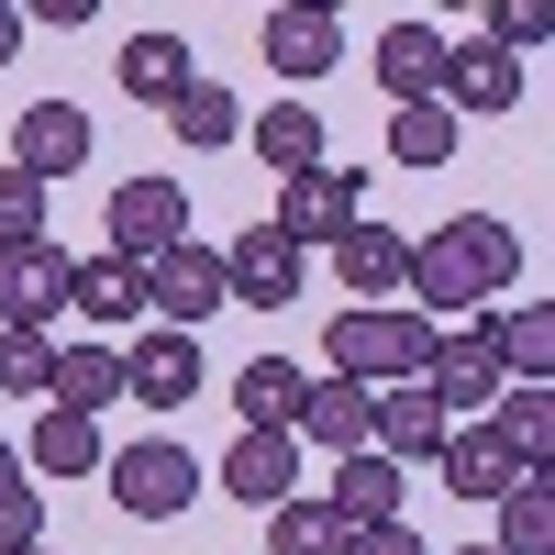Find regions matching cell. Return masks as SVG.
I'll list each match as a JSON object with an SVG mask.
<instances>
[{
    "instance_id": "1",
    "label": "cell",
    "mask_w": 555,
    "mask_h": 555,
    "mask_svg": "<svg viewBox=\"0 0 555 555\" xmlns=\"http://www.w3.org/2000/svg\"><path fill=\"white\" fill-rule=\"evenodd\" d=\"M512 267H522V234L500 211H455V222H434L423 245H411V278L400 289L423 300V311H478V300H500L512 289Z\"/></svg>"
},
{
    "instance_id": "2",
    "label": "cell",
    "mask_w": 555,
    "mask_h": 555,
    "mask_svg": "<svg viewBox=\"0 0 555 555\" xmlns=\"http://www.w3.org/2000/svg\"><path fill=\"white\" fill-rule=\"evenodd\" d=\"M423 356H434V322L423 311H334V378L356 389H400V378H423Z\"/></svg>"
},
{
    "instance_id": "3",
    "label": "cell",
    "mask_w": 555,
    "mask_h": 555,
    "mask_svg": "<svg viewBox=\"0 0 555 555\" xmlns=\"http://www.w3.org/2000/svg\"><path fill=\"white\" fill-rule=\"evenodd\" d=\"M101 478H112V500L133 522H178L201 500V455L190 444H167V434H145V444H122V455H101Z\"/></svg>"
},
{
    "instance_id": "4",
    "label": "cell",
    "mask_w": 555,
    "mask_h": 555,
    "mask_svg": "<svg viewBox=\"0 0 555 555\" xmlns=\"http://www.w3.org/2000/svg\"><path fill=\"white\" fill-rule=\"evenodd\" d=\"M300 278H311V256L278 234V222H245V234L222 245V300H245V311H300Z\"/></svg>"
},
{
    "instance_id": "5",
    "label": "cell",
    "mask_w": 555,
    "mask_h": 555,
    "mask_svg": "<svg viewBox=\"0 0 555 555\" xmlns=\"http://www.w3.org/2000/svg\"><path fill=\"white\" fill-rule=\"evenodd\" d=\"M356 211H366V178H356V167H311V178H278V211H267V222L311 256V245H345Z\"/></svg>"
},
{
    "instance_id": "6",
    "label": "cell",
    "mask_w": 555,
    "mask_h": 555,
    "mask_svg": "<svg viewBox=\"0 0 555 555\" xmlns=\"http://www.w3.org/2000/svg\"><path fill=\"white\" fill-rule=\"evenodd\" d=\"M289 444H322L334 467H345V455H378V389H356V378H334V366H322V378L300 389Z\"/></svg>"
},
{
    "instance_id": "7",
    "label": "cell",
    "mask_w": 555,
    "mask_h": 555,
    "mask_svg": "<svg viewBox=\"0 0 555 555\" xmlns=\"http://www.w3.org/2000/svg\"><path fill=\"white\" fill-rule=\"evenodd\" d=\"M133 278H145V311L167 322V334H201V311H222V256H211L201 234L167 245V256H145Z\"/></svg>"
},
{
    "instance_id": "8",
    "label": "cell",
    "mask_w": 555,
    "mask_h": 555,
    "mask_svg": "<svg viewBox=\"0 0 555 555\" xmlns=\"http://www.w3.org/2000/svg\"><path fill=\"white\" fill-rule=\"evenodd\" d=\"M167 245H190V190H178V178H122L112 190V256L145 267Z\"/></svg>"
},
{
    "instance_id": "9",
    "label": "cell",
    "mask_w": 555,
    "mask_h": 555,
    "mask_svg": "<svg viewBox=\"0 0 555 555\" xmlns=\"http://www.w3.org/2000/svg\"><path fill=\"white\" fill-rule=\"evenodd\" d=\"M67 278H78V256L44 234V245H12L0 256V334H44V322L67 311Z\"/></svg>"
},
{
    "instance_id": "10",
    "label": "cell",
    "mask_w": 555,
    "mask_h": 555,
    "mask_svg": "<svg viewBox=\"0 0 555 555\" xmlns=\"http://www.w3.org/2000/svg\"><path fill=\"white\" fill-rule=\"evenodd\" d=\"M500 389H512V378H500V356H489V334H478V322L434 334V356H423V400L444 411V423H455V411H489Z\"/></svg>"
},
{
    "instance_id": "11",
    "label": "cell",
    "mask_w": 555,
    "mask_h": 555,
    "mask_svg": "<svg viewBox=\"0 0 555 555\" xmlns=\"http://www.w3.org/2000/svg\"><path fill=\"white\" fill-rule=\"evenodd\" d=\"M12 167L34 178V190L78 178V167H89V112H78V101H34V112L12 122Z\"/></svg>"
},
{
    "instance_id": "12",
    "label": "cell",
    "mask_w": 555,
    "mask_h": 555,
    "mask_svg": "<svg viewBox=\"0 0 555 555\" xmlns=\"http://www.w3.org/2000/svg\"><path fill=\"white\" fill-rule=\"evenodd\" d=\"M190 389H201V334H167V322H156V334H133V345H122V400L178 411Z\"/></svg>"
},
{
    "instance_id": "13",
    "label": "cell",
    "mask_w": 555,
    "mask_h": 555,
    "mask_svg": "<svg viewBox=\"0 0 555 555\" xmlns=\"http://www.w3.org/2000/svg\"><path fill=\"white\" fill-rule=\"evenodd\" d=\"M434 101L455 112V122H489V112H512L522 101V56H500V44H444V89H434Z\"/></svg>"
},
{
    "instance_id": "14",
    "label": "cell",
    "mask_w": 555,
    "mask_h": 555,
    "mask_svg": "<svg viewBox=\"0 0 555 555\" xmlns=\"http://www.w3.org/2000/svg\"><path fill=\"white\" fill-rule=\"evenodd\" d=\"M334 56H345V34H334V12H311V0H289V12H267V67L289 78V89H311V78H334Z\"/></svg>"
},
{
    "instance_id": "15",
    "label": "cell",
    "mask_w": 555,
    "mask_h": 555,
    "mask_svg": "<svg viewBox=\"0 0 555 555\" xmlns=\"http://www.w3.org/2000/svg\"><path fill=\"white\" fill-rule=\"evenodd\" d=\"M400 489H411V467H389V455H345L334 489H322V512H334L345 533H378V522H400Z\"/></svg>"
},
{
    "instance_id": "16",
    "label": "cell",
    "mask_w": 555,
    "mask_h": 555,
    "mask_svg": "<svg viewBox=\"0 0 555 555\" xmlns=\"http://www.w3.org/2000/svg\"><path fill=\"white\" fill-rule=\"evenodd\" d=\"M222 489H234L245 512L300 500V444H289V434H234V455H222Z\"/></svg>"
},
{
    "instance_id": "17",
    "label": "cell",
    "mask_w": 555,
    "mask_h": 555,
    "mask_svg": "<svg viewBox=\"0 0 555 555\" xmlns=\"http://www.w3.org/2000/svg\"><path fill=\"white\" fill-rule=\"evenodd\" d=\"M300 389H311L300 356H245V366H234V411H245V434H289V423H300Z\"/></svg>"
},
{
    "instance_id": "18",
    "label": "cell",
    "mask_w": 555,
    "mask_h": 555,
    "mask_svg": "<svg viewBox=\"0 0 555 555\" xmlns=\"http://www.w3.org/2000/svg\"><path fill=\"white\" fill-rule=\"evenodd\" d=\"M444 411L423 400V378H400V389H378V455H389V467H434V455H444Z\"/></svg>"
},
{
    "instance_id": "19",
    "label": "cell",
    "mask_w": 555,
    "mask_h": 555,
    "mask_svg": "<svg viewBox=\"0 0 555 555\" xmlns=\"http://www.w3.org/2000/svg\"><path fill=\"white\" fill-rule=\"evenodd\" d=\"M334 278L356 289V311H378L400 278H411V234H389V222H356V234L334 245Z\"/></svg>"
},
{
    "instance_id": "20",
    "label": "cell",
    "mask_w": 555,
    "mask_h": 555,
    "mask_svg": "<svg viewBox=\"0 0 555 555\" xmlns=\"http://www.w3.org/2000/svg\"><path fill=\"white\" fill-rule=\"evenodd\" d=\"M190 78H201V56H190V34H167V23H145V34L122 44V89H133V101H145V112H167V101H178V89H190Z\"/></svg>"
},
{
    "instance_id": "21",
    "label": "cell",
    "mask_w": 555,
    "mask_h": 555,
    "mask_svg": "<svg viewBox=\"0 0 555 555\" xmlns=\"http://www.w3.org/2000/svg\"><path fill=\"white\" fill-rule=\"evenodd\" d=\"M378 89H389L400 112L434 101V89H444V34H434V23H389V34H378Z\"/></svg>"
},
{
    "instance_id": "22",
    "label": "cell",
    "mask_w": 555,
    "mask_h": 555,
    "mask_svg": "<svg viewBox=\"0 0 555 555\" xmlns=\"http://www.w3.org/2000/svg\"><path fill=\"white\" fill-rule=\"evenodd\" d=\"M434 467H444V489H455V500H500V489L522 478V467H512V444H500L489 423H455V434H444V455H434Z\"/></svg>"
},
{
    "instance_id": "23",
    "label": "cell",
    "mask_w": 555,
    "mask_h": 555,
    "mask_svg": "<svg viewBox=\"0 0 555 555\" xmlns=\"http://www.w3.org/2000/svg\"><path fill=\"white\" fill-rule=\"evenodd\" d=\"M245 145H256L278 178H311V167H334V156H322V112H311V101H278V112H256V122H245Z\"/></svg>"
},
{
    "instance_id": "24",
    "label": "cell",
    "mask_w": 555,
    "mask_h": 555,
    "mask_svg": "<svg viewBox=\"0 0 555 555\" xmlns=\"http://www.w3.org/2000/svg\"><path fill=\"white\" fill-rule=\"evenodd\" d=\"M489 512H500V555H555V467H522Z\"/></svg>"
},
{
    "instance_id": "25",
    "label": "cell",
    "mask_w": 555,
    "mask_h": 555,
    "mask_svg": "<svg viewBox=\"0 0 555 555\" xmlns=\"http://www.w3.org/2000/svg\"><path fill=\"white\" fill-rule=\"evenodd\" d=\"M67 311H78V322H101V334H112V322H145V278H133L122 256H78Z\"/></svg>"
},
{
    "instance_id": "26",
    "label": "cell",
    "mask_w": 555,
    "mask_h": 555,
    "mask_svg": "<svg viewBox=\"0 0 555 555\" xmlns=\"http://www.w3.org/2000/svg\"><path fill=\"white\" fill-rule=\"evenodd\" d=\"M478 334H489V356H500V378H512V389H544V366H555V311H489Z\"/></svg>"
},
{
    "instance_id": "27",
    "label": "cell",
    "mask_w": 555,
    "mask_h": 555,
    "mask_svg": "<svg viewBox=\"0 0 555 555\" xmlns=\"http://www.w3.org/2000/svg\"><path fill=\"white\" fill-rule=\"evenodd\" d=\"M44 400H56V411H101V400H122V345H56Z\"/></svg>"
},
{
    "instance_id": "28",
    "label": "cell",
    "mask_w": 555,
    "mask_h": 555,
    "mask_svg": "<svg viewBox=\"0 0 555 555\" xmlns=\"http://www.w3.org/2000/svg\"><path fill=\"white\" fill-rule=\"evenodd\" d=\"M167 133H178V145H245V101H234L222 78H190V89L167 101Z\"/></svg>"
},
{
    "instance_id": "29",
    "label": "cell",
    "mask_w": 555,
    "mask_h": 555,
    "mask_svg": "<svg viewBox=\"0 0 555 555\" xmlns=\"http://www.w3.org/2000/svg\"><path fill=\"white\" fill-rule=\"evenodd\" d=\"M101 423H89V411H44V423H34V444H23V467H44V478H89V467H101Z\"/></svg>"
},
{
    "instance_id": "30",
    "label": "cell",
    "mask_w": 555,
    "mask_h": 555,
    "mask_svg": "<svg viewBox=\"0 0 555 555\" xmlns=\"http://www.w3.org/2000/svg\"><path fill=\"white\" fill-rule=\"evenodd\" d=\"M489 434L512 444V467H544V455H555V400L544 389H500L489 400Z\"/></svg>"
},
{
    "instance_id": "31",
    "label": "cell",
    "mask_w": 555,
    "mask_h": 555,
    "mask_svg": "<svg viewBox=\"0 0 555 555\" xmlns=\"http://www.w3.org/2000/svg\"><path fill=\"white\" fill-rule=\"evenodd\" d=\"M267 555H345V522L322 500H278L267 512Z\"/></svg>"
},
{
    "instance_id": "32",
    "label": "cell",
    "mask_w": 555,
    "mask_h": 555,
    "mask_svg": "<svg viewBox=\"0 0 555 555\" xmlns=\"http://www.w3.org/2000/svg\"><path fill=\"white\" fill-rule=\"evenodd\" d=\"M389 156H400V167H444V156H455V112H444V101L389 112Z\"/></svg>"
},
{
    "instance_id": "33",
    "label": "cell",
    "mask_w": 555,
    "mask_h": 555,
    "mask_svg": "<svg viewBox=\"0 0 555 555\" xmlns=\"http://www.w3.org/2000/svg\"><path fill=\"white\" fill-rule=\"evenodd\" d=\"M44 378H56V334H0V389L44 400Z\"/></svg>"
},
{
    "instance_id": "34",
    "label": "cell",
    "mask_w": 555,
    "mask_h": 555,
    "mask_svg": "<svg viewBox=\"0 0 555 555\" xmlns=\"http://www.w3.org/2000/svg\"><path fill=\"white\" fill-rule=\"evenodd\" d=\"M12 245H44V190L23 167H0V256H12Z\"/></svg>"
},
{
    "instance_id": "35",
    "label": "cell",
    "mask_w": 555,
    "mask_h": 555,
    "mask_svg": "<svg viewBox=\"0 0 555 555\" xmlns=\"http://www.w3.org/2000/svg\"><path fill=\"white\" fill-rule=\"evenodd\" d=\"M44 544V489H0V555H34Z\"/></svg>"
},
{
    "instance_id": "36",
    "label": "cell",
    "mask_w": 555,
    "mask_h": 555,
    "mask_svg": "<svg viewBox=\"0 0 555 555\" xmlns=\"http://www.w3.org/2000/svg\"><path fill=\"white\" fill-rule=\"evenodd\" d=\"M489 44H500V56L544 44V12H533V0H489Z\"/></svg>"
},
{
    "instance_id": "37",
    "label": "cell",
    "mask_w": 555,
    "mask_h": 555,
    "mask_svg": "<svg viewBox=\"0 0 555 555\" xmlns=\"http://www.w3.org/2000/svg\"><path fill=\"white\" fill-rule=\"evenodd\" d=\"M345 555H423V533H411V522H378V533H345Z\"/></svg>"
},
{
    "instance_id": "38",
    "label": "cell",
    "mask_w": 555,
    "mask_h": 555,
    "mask_svg": "<svg viewBox=\"0 0 555 555\" xmlns=\"http://www.w3.org/2000/svg\"><path fill=\"white\" fill-rule=\"evenodd\" d=\"M23 56V12H12V0H0V67H12Z\"/></svg>"
},
{
    "instance_id": "39",
    "label": "cell",
    "mask_w": 555,
    "mask_h": 555,
    "mask_svg": "<svg viewBox=\"0 0 555 555\" xmlns=\"http://www.w3.org/2000/svg\"><path fill=\"white\" fill-rule=\"evenodd\" d=\"M0 489H23V455H12V444H0Z\"/></svg>"
},
{
    "instance_id": "40",
    "label": "cell",
    "mask_w": 555,
    "mask_h": 555,
    "mask_svg": "<svg viewBox=\"0 0 555 555\" xmlns=\"http://www.w3.org/2000/svg\"><path fill=\"white\" fill-rule=\"evenodd\" d=\"M455 555H500V544H455Z\"/></svg>"
},
{
    "instance_id": "41",
    "label": "cell",
    "mask_w": 555,
    "mask_h": 555,
    "mask_svg": "<svg viewBox=\"0 0 555 555\" xmlns=\"http://www.w3.org/2000/svg\"><path fill=\"white\" fill-rule=\"evenodd\" d=\"M34 555H44V544H34Z\"/></svg>"
}]
</instances>
